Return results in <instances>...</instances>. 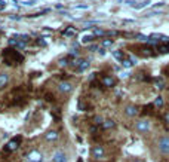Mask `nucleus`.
I'll return each mask as SVG.
<instances>
[{
  "label": "nucleus",
  "mask_w": 169,
  "mask_h": 162,
  "mask_svg": "<svg viewBox=\"0 0 169 162\" xmlns=\"http://www.w3.org/2000/svg\"><path fill=\"white\" fill-rule=\"evenodd\" d=\"M2 58H3V63H5L6 66H11V67H15V66H19V64L24 63V57L19 54L18 51L12 49V48L3 49Z\"/></svg>",
  "instance_id": "nucleus-1"
},
{
  "label": "nucleus",
  "mask_w": 169,
  "mask_h": 162,
  "mask_svg": "<svg viewBox=\"0 0 169 162\" xmlns=\"http://www.w3.org/2000/svg\"><path fill=\"white\" fill-rule=\"evenodd\" d=\"M22 141V135H17L14 138H11V141L5 146V153H12L15 152L18 147H19V143Z\"/></svg>",
  "instance_id": "nucleus-2"
},
{
  "label": "nucleus",
  "mask_w": 169,
  "mask_h": 162,
  "mask_svg": "<svg viewBox=\"0 0 169 162\" xmlns=\"http://www.w3.org/2000/svg\"><path fill=\"white\" fill-rule=\"evenodd\" d=\"M157 147H159L160 153H163V155H169V137L168 135L162 137V138L157 141Z\"/></svg>",
  "instance_id": "nucleus-3"
},
{
  "label": "nucleus",
  "mask_w": 169,
  "mask_h": 162,
  "mask_svg": "<svg viewBox=\"0 0 169 162\" xmlns=\"http://www.w3.org/2000/svg\"><path fill=\"white\" fill-rule=\"evenodd\" d=\"M91 155H92V158L95 161H101L102 158L105 156V150H104L102 146H94L92 150H91Z\"/></svg>",
  "instance_id": "nucleus-4"
},
{
  "label": "nucleus",
  "mask_w": 169,
  "mask_h": 162,
  "mask_svg": "<svg viewBox=\"0 0 169 162\" xmlns=\"http://www.w3.org/2000/svg\"><path fill=\"white\" fill-rule=\"evenodd\" d=\"M135 129L139 132V134H145V132H148V131H150V122H148V121H145V119L138 121V122L135 124Z\"/></svg>",
  "instance_id": "nucleus-5"
},
{
  "label": "nucleus",
  "mask_w": 169,
  "mask_h": 162,
  "mask_svg": "<svg viewBox=\"0 0 169 162\" xmlns=\"http://www.w3.org/2000/svg\"><path fill=\"white\" fill-rule=\"evenodd\" d=\"M52 162H68V156L64 150H55L52 155Z\"/></svg>",
  "instance_id": "nucleus-6"
},
{
  "label": "nucleus",
  "mask_w": 169,
  "mask_h": 162,
  "mask_svg": "<svg viewBox=\"0 0 169 162\" xmlns=\"http://www.w3.org/2000/svg\"><path fill=\"white\" fill-rule=\"evenodd\" d=\"M27 161L28 162H42L43 161V155H42L39 150H31V152L27 155Z\"/></svg>",
  "instance_id": "nucleus-7"
},
{
  "label": "nucleus",
  "mask_w": 169,
  "mask_h": 162,
  "mask_svg": "<svg viewBox=\"0 0 169 162\" xmlns=\"http://www.w3.org/2000/svg\"><path fill=\"white\" fill-rule=\"evenodd\" d=\"M58 137H59V134H58V131H55V129H51V131H48V132L45 134V138H46L48 141H55V140H58Z\"/></svg>",
  "instance_id": "nucleus-8"
},
{
  "label": "nucleus",
  "mask_w": 169,
  "mask_h": 162,
  "mask_svg": "<svg viewBox=\"0 0 169 162\" xmlns=\"http://www.w3.org/2000/svg\"><path fill=\"white\" fill-rule=\"evenodd\" d=\"M101 83L104 86H114V79L110 77V76H104L101 79Z\"/></svg>",
  "instance_id": "nucleus-9"
},
{
  "label": "nucleus",
  "mask_w": 169,
  "mask_h": 162,
  "mask_svg": "<svg viewBox=\"0 0 169 162\" xmlns=\"http://www.w3.org/2000/svg\"><path fill=\"white\" fill-rule=\"evenodd\" d=\"M58 89L61 91V92H70V91L73 89V86H71V83H68V82H61L59 86H58Z\"/></svg>",
  "instance_id": "nucleus-10"
},
{
  "label": "nucleus",
  "mask_w": 169,
  "mask_h": 162,
  "mask_svg": "<svg viewBox=\"0 0 169 162\" xmlns=\"http://www.w3.org/2000/svg\"><path fill=\"white\" fill-rule=\"evenodd\" d=\"M102 128L104 129H111V128H114L116 126V122L113 121V119H105L104 122H102Z\"/></svg>",
  "instance_id": "nucleus-11"
},
{
  "label": "nucleus",
  "mask_w": 169,
  "mask_h": 162,
  "mask_svg": "<svg viewBox=\"0 0 169 162\" xmlns=\"http://www.w3.org/2000/svg\"><path fill=\"white\" fill-rule=\"evenodd\" d=\"M125 113L128 115V116H135V115H138V109L135 107V106H128V107L125 109Z\"/></svg>",
  "instance_id": "nucleus-12"
},
{
  "label": "nucleus",
  "mask_w": 169,
  "mask_h": 162,
  "mask_svg": "<svg viewBox=\"0 0 169 162\" xmlns=\"http://www.w3.org/2000/svg\"><path fill=\"white\" fill-rule=\"evenodd\" d=\"M8 80H9V76H8L6 73H2V74H0V88H3V86H6V83H8Z\"/></svg>",
  "instance_id": "nucleus-13"
},
{
  "label": "nucleus",
  "mask_w": 169,
  "mask_h": 162,
  "mask_svg": "<svg viewBox=\"0 0 169 162\" xmlns=\"http://www.w3.org/2000/svg\"><path fill=\"white\" fill-rule=\"evenodd\" d=\"M76 33H77V31H76V30H74V28H71V27H68V28H65V30H64V31H62V34H64V36H76Z\"/></svg>",
  "instance_id": "nucleus-14"
},
{
  "label": "nucleus",
  "mask_w": 169,
  "mask_h": 162,
  "mask_svg": "<svg viewBox=\"0 0 169 162\" xmlns=\"http://www.w3.org/2000/svg\"><path fill=\"white\" fill-rule=\"evenodd\" d=\"M113 55H114V58H117L119 61H123V60H125V54H123L122 51H114Z\"/></svg>",
  "instance_id": "nucleus-15"
},
{
  "label": "nucleus",
  "mask_w": 169,
  "mask_h": 162,
  "mask_svg": "<svg viewBox=\"0 0 169 162\" xmlns=\"http://www.w3.org/2000/svg\"><path fill=\"white\" fill-rule=\"evenodd\" d=\"M43 98L46 100V101H49V103H52L55 98H53V95H52L51 92H45V95H43Z\"/></svg>",
  "instance_id": "nucleus-16"
},
{
  "label": "nucleus",
  "mask_w": 169,
  "mask_h": 162,
  "mask_svg": "<svg viewBox=\"0 0 169 162\" xmlns=\"http://www.w3.org/2000/svg\"><path fill=\"white\" fill-rule=\"evenodd\" d=\"M102 122H104V119H102L101 116H95L94 118V124L95 125H102Z\"/></svg>",
  "instance_id": "nucleus-17"
},
{
  "label": "nucleus",
  "mask_w": 169,
  "mask_h": 162,
  "mask_svg": "<svg viewBox=\"0 0 169 162\" xmlns=\"http://www.w3.org/2000/svg\"><path fill=\"white\" fill-rule=\"evenodd\" d=\"M154 106H157V107H162V106H163V100H162V97H157V98H156Z\"/></svg>",
  "instance_id": "nucleus-18"
},
{
  "label": "nucleus",
  "mask_w": 169,
  "mask_h": 162,
  "mask_svg": "<svg viewBox=\"0 0 169 162\" xmlns=\"http://www.w3.org/2000/svg\"><path fill=\"white\" fill-rule=\"evenodd\" d=\"M122 64H123L125 67H131V66H132L134 63H132L131 60H123V61H122Z\"/></svg>",
  "instance_id": "nucleus-19"
},
{
  "label": "nucleus",
  "mask_w": 169,
  "mask_h": 162,
  "mask_svg": "<svg viewBox=\"0 0 169 162\" xmlns=\"http://www.w3.org/2000/svg\"><path fill=\"white\" fill-rule=\"evenodd\" d=\"M153 109H154V106H153V104H150L148 107L145 106V107H144V110H145L144 113H150V115H151V113H153Z\"/></svg>",
  "instance_id": "nucleus-20"
},
{
  "label": "nucleus",
  "mask_w": 169,
  "mask_h": 162,
  "mask_svg": "<svg viewBox=\"0 0 169 162\" xmlns=\"http://www.w3.org/2000/svg\"><path fill=\"white\" fill-rule=\"evenodd\" d=\"M148 3H150V2H148V0H147V2H142V3H141V5H136L135 8H136V9H141V8H144V6H147V5H148Z\"/></svg>",
  "instance_id": "nucleus-21"
},
{
  "label": "nucleus",
  "mask_w": 169,
  "mask_h": 162,
  "mask_svg": "<svg viewBox=\"0 0 169 162\" xmlns=\"http://www.w3.org/2000/svg\"><path fill=\"white\" fill-rule=\"evenodd\" d=\"M111 43H113V40L108 39V40H104V42H102V46H110Z\"/></svg>",
  "instance_id": "nucleus-22"
},
{
  "label": "nucleus",
  "mask_w": 169,
  "mask_h": 162,
  "mask_svg": "<svg viewBox=\"0 0 169 162\" xmlns=\"http://www.w3.org/2000/svg\"><path fill=\"white\" fill-rule=\"evenodd\" d=\"M91 40H94V36H84L83 37V42L86 43V42H91Z\"/></svg>",
  "instance_id": "nucleus-23"
},
{
  "label": "nucleus",
  "mask_w": 169,
  "mask_h": 162,
  "mask_svg": "<svg viewBox=\"0 0 169 162\" xmlns=\"http://www.w3.org/2000/svg\"><path fill=\"white\" fill-rule=\"evenodd\" d=\"M9 45H17V40L15 39H9Z\"/></svg>",
  "instance_id": "nucleus-24"
},
{
  "label": "nucleus",
  "mask_w": 169,
  "mask_h": 162,
  "mask_svg": "<svg viewBox=\"0 0 169 162\" xmlns=\"http://www.w3.org/2000/svg\"><path fill=\"white\" fill-rule=\"evenodd\" d=\"M77 162H83V161H82V158H79V159H77Z\"/></svg>",
  "instance_id": "nucleus-25"
},
{
  "label": "nucleus",
  "mask_w": 169,
  "mask_h": 162,
  "mask_svg": "<svg viewBox=\"0 0 169 162\" xmlns=\"http://www.w3.org/2000/svg\"><path fill=\"white\" fill-rule=\"evenodd\" d=\"M166 121H168V122H169V115H166Z\"/></svg>",
  "instance_id": "nucleus-26"
},
{
  "label": "nucleus",
  "mask_w": 169,
  "mask_h": 162,
  "mask_svg": "<svg viewBox=\"0 0 169 162\" xmlns=\"http://www.w3.org/2000/svg\"><path fill=\"white\" fill-rule=\"evenodd\" d=\"M131 162H139V161H131Z\"/></svg>",
  "instance_id": "nucleus-27"
}]
</instances>
